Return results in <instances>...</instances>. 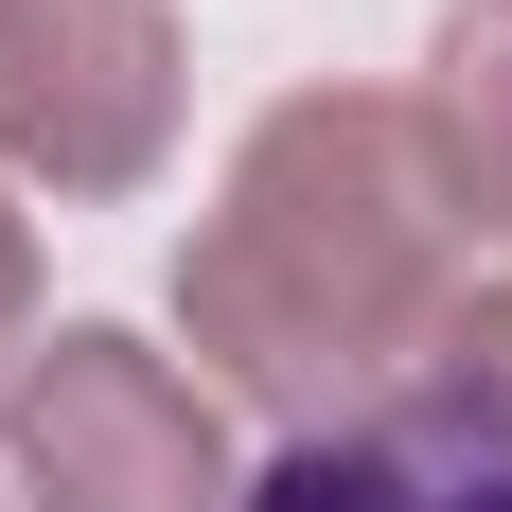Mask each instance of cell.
I'll return each mask as SVG.
<instances>
[{
	"mask_svg": "<svg viewBox=\"0 0 512 512\" xmlns=\"http://www.w3.org/2000/svg\"><path fill=\"white\" fill-rule=\"evenodd\" d=\"M177 159V18L159 0H0V177L142 195Z\"/></svg>",
	"mask_w": 512,
	"mask_h": 512,
	"instance_id": "3957f363",
	"label": "cell"
},
{
	"mask_svg": "<svg viewBox=\"0 0 512 512\" xmlns=\"http://www.w3.org/2000/svg\"><path fill=\"white\" fill-rule=\"evenodd\" d=\"M424 389H442V407H477V424H512V283H460V301H442Z\"/></svg>",
	"mask_w": 512,
	"mask_h": 512,
	"instance_id": "8992f818",
	"label": "cell"
},
{
	"mask_svg": "<svg viewBox=\"0 0 512 512\" xmlns=\"http://www.w3.org/2000/svg\"><path fill=\"white\" fill-rule=\"evenodd\" d=\"M0 495L18 512H230V424L177 354H142L124 318H71L0 371Z\"/></svg>",
	"mask_w": 512,
	"mask_h": 512,
	"instance_id": "7a4b0ae2",
	"label": "cell"
},
{
	"mask_svg": "<svg viewBox=\"0 0 512 512\" xmlns=\"http://www.w3.org/2000/svg\"><path fill=\"white\" fill-rule=\"evenodd\" d=\"M0 512H18V495H0Z\"/></svg>",
	"mask_w": 512,
	"mask_h": 512,
	"instance_id": "ba28073f",
	"label": "cell"
},
{
	"mask_svg": "<svg viewBox=\"0 0 512 512\" xmlns=\"http://www.w3.org/2000/svg\"><path fill=\"white\" fill-rule=\"evenodd\" d=\"M18 354H36V212L0 195V371H18Z\"/></svg>",
	"mask_w": 512,
	"mask_h": 512,
	"instance_id": "52a82bcc",
	"label": "cell"
},
{
	"mask_svg": "<svg viewBox=\"0 0 512 512\" xmlns=\"http://www.w3.org/2000/svg\"><path fill=\"white\" fill-rule=\"evenodd\" d=\"M230 512H512V424L442 407V389H371L336 424H283V460Z\"/></svg>",
	"mask_w": 512,
	"mask_h": 512,
	"instance_id": "277c9868",
	"label": "cell"
},
{
	"mask_svg": "<svg viewBox=\"0 0 512 512\" xmlns=\"http://www.w3.org/2000/svg\"><path fill=\"white\" fill-rule=\"evenodd\" d=\"M424 159H442V195L477 212V230H512V0H460L442 18V53H424Z\"/></svg>",
	"mask_w": 512,
	"mask_h": 512,
	"instance_id": "5b68a950",
	"label": "cell"
},
{
	"mask_svg": "<svg viewBox=\"0 0 512 512\" xmlns=\"http://www.w3.org/2000/svg\"><path fill=\"white\" fill-rule=\"evenodd\" d=\"M442 248H460V195L424 159V106L283 89L230 142V195L195 212V248H177V336L212 354V389L336 424L442 336V301H460Z\"/></svg>",
	"mask_w": 512,
	"mask_h": 512,
	"instance_id": "6da1fadb",
	"label": "cell"
}]
</instances>
